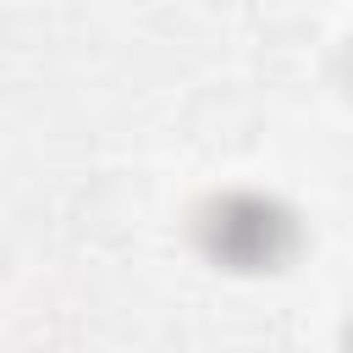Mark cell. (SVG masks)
<instances>
[{
    "label": "cell",
    "mask_w": 353,
    "mask_h": 353,
    "mask_svg": "<svg viewBox=\"0 0 353 353\" xmlns=\"http://www.w3.org/2000/svg\"><path fill=\"white\" fill-rule=\"evenodd\" d=\"M210 248L237 270H259L287 248V215L265 199H226L210 215Z\"/></svg>",
    "instance_id": "6da1fadb"
}]
</instances>
